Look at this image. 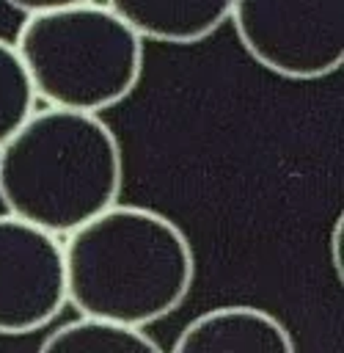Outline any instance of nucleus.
Wrapping results in <instances>:
<instances>
[{
    "label": "nucleus",
    "mask_w": 344,
    "mask_h": 353,
    "mask_svg": "<svg viewBox=\"0 0 344 353\" xmlns=\"http://www.w3.org/2000/svg\"><path fill=\"white\" fill-rule=\"evenodd\" d=\"M121 143L99 113L47 105L0 146L3 210L58 237L118 201Z\"/></svg>",
    "instance_id": "f03ea898"
},
{
    "label": "nucleus",
    "mask_w": 344,
    "mask_h": 353,
    "mask_svg": "<svg viewBox=\"0 0 344 353\" xmlns=\"http://www.w3.org/2000/svg\"><path fill=\"white\" fill-rule=\"evenodd\" d=\"M242 50L286 80H319L344 63V0H231Z\"/></svg>",
    "instance_id": "20e7f679"
},
{
    "label": "nucleus",
    "mask_w": 344,
    "mask_h": 353,
    "mask_svg": "<svg viewBox=\"0 0 344 353\" xmlns=\"http://www.w3.org/2000/svg\"><path fill=\"white\" fill-rule=\"evenodd\" d=\"M66 303L80 314H102L151 325L173 314L195 281L187 234L168 215L110 204L63 240Z\"/></svg>",
    "instance_id": "f257e3e1"
},
{
    "label": "nucleus",
    "mask_w": 344,
    "mask_h": 353,
    "mask_svg": "<svg viewBox=\"0 0 344 353\" xmlns=\"http://www.w3.org/2000/svg\"><path fill=\"white\" fill-rule=\"evenodd\" d=\"M3 3L22 14H36V11H52V8H63V6H77L85 0H3Z\"/></svg>",
    "instance_id": "9d476101"
},
{
    "label": "nucleus",
    "mask_w": 344,
    "mask_h": 353,
    "mask_svg": "<svg viewBox=\"0 0 344 353\" xmlns=\"http://www.w3.org/2000/svg\"><path fill=\"white\" fill-rule=\"evenodd\" d=\"M41 350L58 353H160V342L146 331V325H132L124 320L102 314H80L58 328H52Z\"/></svg>",
    "instance_id": "6e6552de"
},
{
    "label": "nucleus",
    "mask_w": 344,
    "mask_h": 353,
    "mask_svg": "<svg viewBox=\"0 0 344 353\" xmlns=\"http://www.w3.org/2000/svg\"><path fill=\"white\" fill-rule=\"evenodd\" d=\"M176 353H292L289 328L259 306H215L193 317L173 342Z\"/></svg>",
    "instance_id": "423d86ee"
},
{
    "label": "nucleus",
    "mask_w": 344,
    "mask_h": 353,
    "mask_svg": "<svg viewBox=\"0 0 344 353\" xmlns=\"http://www.w3.org/2000/svg\"><path fill=\"white\" fill-rule=\"evenodd\" d=\"M143 39L157 44H198L228 22L231 0H107Z\"/></svg>",
    "instance_id": "0eeeda50"
},
{
    "label": "nucleus",
    "mask_w": 344,
    "mask_h": 353,
    "mask_svg": "<svg viewBox=\"0 0 344 353\" xmlns=\"http://www.w3.org/2000/svg\"><path fill=\"white\" fill-rule=\"evenodd\" d=\"M341 234H344V218L338 215L336 223H333V232H330V265L336 270V279L344 281V256H341Z\"/></svg>",
    "instance_id": "9b49d317"
},
{
    "label": "nucleus",
    "mask_w": 344,
    "mask_h": 353,
    "mask_svg": "<svg viewBox=\"0 0 344 353\" xmlns=\"http://www.w3.org/2000/svg\"><path fill=\"white\" fill-rule=\"evenodd\" d=\"M14 47L36 99L83 113L124 102L143 72V39L107 3L94 0L25 14Z\"/></svg>",
    "instance_id": "7ed1b4c3"
},
{
    "label": "nucleus",
    "mask_w": 344,
    "mask_h": 353,
    "mask_svg": "<svg viewBox=\"0 0 344 353\" xmlns=\"http://www.w3.org/2000/svg\"><path fill=\"white\" fill-rule=\"evenodd\" d=\"M66 306L63 240L25 218L0 212V334L50 325Z\"/></svg>",
    "instance_id": "39448f33"
},
{
    "label": "nucleus",
    "mask_w": 344,
    "mask_h": 353,
    "mask_svg": "<svg viewBox=\"0 0 344 353\" xmlns=\"http://www.w3.org/2000/svg\"><path fill=\"white\" fill-rule=\"evenodd\" d=\"M36 110V91L14 47L0 36V146Z\"/></svg>",
    "instance_id": "1a4fd4ad"
}]
</instances>
